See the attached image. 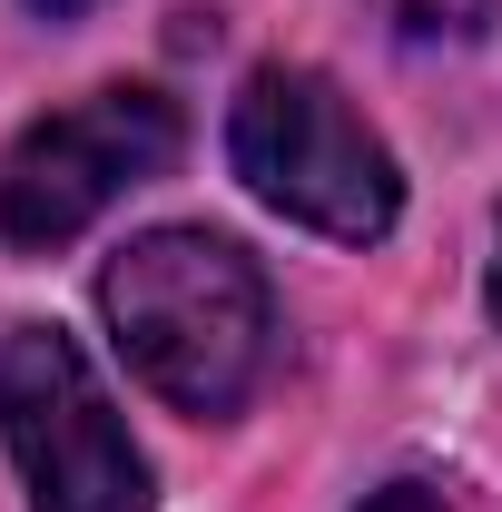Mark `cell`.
I'll use <instances>...</instances> for the list:
<instances>
[{"instance_id":"cell-1","label":"cell","mask_w":502,"mask_h":512,"mask_svg":"<svg viewBox=\"0 0 502 512\" xmlns=\"http://www.w3.org/2000/svg\"><path fill=\"white\" fill-rule=\"evenodd\" d=\"M99 316L119 335L128 375L178 414H237L276 345V296L256 256L217 227H148L109 256Z\"/></svg>"},{"instance_id":"cell-2","label":"cell","mask_w":502,"mask_h":512,"mask_svg":"<svg viewBox=\"0 0 502 512\" xmlns=\"http://www.w3.org/2000/svg\"><path fill=\"white\" fill-rule=\"evenodd\" d=\"M227 158L276 217H296L315 237H345V247H375L384 227L404 217V178H394V148L345 109V89L325 69H286L266 60L237 89V119H227Z\"/></svg>"},{"instance_id":"cell-3","label":"cell","mask_w":502,"mask_h":512,"mask_svg":"<svg viewBox=\"0 0 502 512\" xmlns=\"http://www.w3.org/2000/svg\"><path fill=\"white\" fill-rule=\"evenodd\" d=\"M0 434L30 473V512H148V453L128 444L109 384L60 325L0 335Z\"/></svg>"},{"instance_id":"cell-4","label":"cell","mask_w":502,"mask_h":512,"mask_svg":"<svg viewBox=\"0 0 502 512\" xmlns=\"http://www.w3.org/2000/svg\"><path fill=\"white\" fill-rule=\"evenodd\" d=\"M178 99L158 89H89L79 109H50L40 128H20L10 168H0V237L30 256L69 247L79 227H99L128 188L178 168Z\"/></svg>"},{"instance_id":"cell-5","label":"cell","mask_w":502,"mask_h":512,"mask_svg":"<svg viewBox=\"0 0 502 512\" xmlns=\"http://www.w3.org/2000/svg\"><path fill=\"white\" fill-rule=\"evenodd\" d=\"M375 10H384V30L414 40V50H463V40H483V20L502 0H375Z\"/></svg>"},{"instance_id":"cell-6","label":"cell","mask_w":502,"mask_h":512,"mask_svg":"<svg viewBox=\"0 0 502 512\" xmlns=\"http://www.w3.org/2000/svg\"><path fill=\"white\" fill-rule=\"evenodd\" d=\"M365 512H443V503H434V493H424V483H394V493H375V503H365Z\"/></svg>"},{"instance_id":"cell-7","label":"cell","mask_w":502,"mask_h":512,"mask_svg":"<svg viewBox=\"0 0 502 512\" xmlns=\"http://www.w3.org/2000/svg\"><path fill=\"white\" fill-rule=\"evenodd\" d=\"M40 20H79V10H99V0H30Z\"/></svg>"},{"instance_id":"cell-8","label":"cell","mask_w":502,"mask_h":512,"mask_svg":"<svg viewBox=\"0 0 502 512\" xmlns=\"http://www.w3.org/2000/svg\"><path fill=\"white\" fill-rule=\"evenodd\" d=\"M493 316H502V256H493Z\"/></svg>"}]
</instances>
